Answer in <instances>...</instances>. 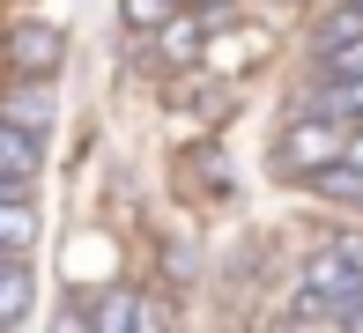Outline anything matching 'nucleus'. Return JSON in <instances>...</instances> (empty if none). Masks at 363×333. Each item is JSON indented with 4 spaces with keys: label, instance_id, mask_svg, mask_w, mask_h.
Returning a JSON list of instances; mask_svg holds the SVG:
<instances>
[{
    "label": "nucleus",
    "instance_id": "obj_1",
    "mask_svg": "<svg viewBox=\"0 0 363 333\" xmlns=\"http://www.w3.org/2000/svg\"><path fill=\"white\" fill-rule=\"evenodd\" d=\"M341 141H349V126L341 119H319V111H296V119L274 133V148H267V163L282 178H319L326 163H341Z\"/></svg>",
    "mask_w": 363,
    "mask_h": 333
},
{
    "label": "nucleus",
    "instance_id": "obj_2",
    "mask_svg": "<svg viewBox=\"0 0 363 333\" xmlns=\"http://www.w3.org/2000/svg\"><path fill=\"white\" fill-rule=\"evenodd\" d=\"M60 67H67V30H60V23H15L8 30V74L52 81Z\"/></svg>",
    "mask_w": 363,
    "mask_h": 333
},
{
    "label": "nucleus",
    "instance_id": "obj_3",
    "mask_svg": "<svg viewBox=\"0 0 363 333\" xmlns=\"http://www.w3.org/2000/svg\"><path fill=\"white\" fill-rule=\"evenodd\" d=\"M296 111H319V119L363 126V67H356V74H319V81H311V96L296 89Z\"/></svg>",
    "mask_w": 363,
    "mask_h": 333
},
{
    "label": "nucleus",
    "instance_id": "obj_4",
    "mask_svg": "<svg viewBox=\"0 0 363 333\" xmlns=\"http://www.w3.org/2000/svg\"><path fill=\"white\" fill-rule=\"evenodd\" d=\"M38 171H45V133L0 119V178H8L15 193H30V186H38Z\"/></svg>",
    "mask_w": 363,
    "mask_h": 333
},
{
    "label": "nucleus",
    "instance_id": "obj_5",
    "mask_svg": "<svg viewBox=\"0 0 363 333\" xmlns=\"http://www.w3.org/2000/svg\"><path fill=\"white\" fill-rule=\"evenodd\" d=\"M52 81H30V74H8V89H0V119H15V126H30V133H45L52 126Z\"/></svg>",
    "mask_w": 363,
    "mask_h": 333
},
{
    "label": "nucleus",
    "instance_id": "obj_6",
    "mask_svg": "<svg viewBox=\"0 0 363 333\" xmlns=\"http://www.w3.org/2000/svg\"><path fill=\"white\" fill-rule=\"evenodd\" d=\"M259 30H216V38H201V52H193V67H208V74H245V67L259 60Z\"/></svg>",
    "mask_w": 363,
    "mask_h": 333
},
{
    "label": "nucleus",
    "instance_id": "obj_7",
    "mask_svg": "<svg viewBox=\"0 0 363 333\" xmlns=\"http://www.w3.org/2000/svg\"><path fill=\"white\" fill-rule=\"evenodd\" d=\"M148 38H156V52H163V60L193 67V52H201V38H208V23H201V15H186V8H171L156 30H148Z\"/></svg>",
    "mask_w": 363,
    "mask_h": 333
},
{
    "label": "nucleus",
    "instance_id": "obj_8",
    "mask_svg": "<svg viewBox=\"0 0 363 333\" xmlns=\"http://www.w3.org/2000/svg\"><path fill=\"white\" fill-rule=\"evenodd\" d=\"M30 266H23V252H0V326H23L30 319Z\"/></svg>",
    "mask_w": 363,
    "mask_h": 333
},
{
    "label": "nucleus",
    "instance_id": "obj_9",
    "mask_svg": "<svg viewBox=\"0 0 363 333\" xmlns=\"http://www.w3.org/2000/svg\"><path fill=\"white\" fill-rule=\"evenodd\" d=\"M363 38V0H326V15L311 23V45H356Z\"/></svg>",
    "mask_w": 363,
    "mask_h": 333
},
{
    "label": "nucleus",
    "instance_id": "obj_10",
    "mask_svg": "<svg viewBox=\"0 0 363 333\" xmlns=\"http://www.w3.org/2000/svg\"><path fill=\"white\" fill-rule=\"evenodd\" d=\"M38 244V215L23 193H0V252H30Z\"/></svg>",
    "mask_w": 363,
    "mask_h": 333
},
{
    "label": "nucleus",
    "instance_id": "obj_11",
    "mask_svg": "<svg viewBox=\"0 0 363 333\" xmlns=\"http://www.w3.org/2000/svg\"><path fill=\"white\" fill-rule=\"evenodd\" d=\"M134 311H141V296H134V289H104V296L89 304V326L119 333V326H134Z\"/></svg>",
    "mask_w": 363,
    "mask_h": 333
},
{
    "label": "nucleus",
    "instance_id": "obj_12",
    "mask_svg": "<svg viewBox=\"0 0 363 333\" xmlns=\"http://www.w3.org/2000/svg\"><path fill=\"white\" fill-rule=\"evenodd\" d=\"M171 8H186V0H119V23L126 30H156Z\"/></svg>",
    "mask_w": 363,
    "mask_h": 333
},
{
    "label": "nucleus",
    "instance_id": "obj_13",
    "mask_svg": "<svg viewBox=\"0 0 363 333\" xmlns=\"http://www.w3.org/2000/svg\"><path fill=\"white\" fill-rule=\"evenodd\" d=\"M282 326H334V304H319V296L296 289V296H289V311H282Z\"/></svg>",
    "mask_w": 363,
    "mask_h": 333
},
{
    "label": "nucleus",
    "instance_id": "obj_14",
    "mask_svg": "<svg viewBox=\"0 0 363 333\" xmlns=\"http://www.w3.org/2000/svg\"><path fill=\"white\" fill-rule=\"evenodd\" d=\"M341 163H356V171H363V126L349 133V141H341Z\"/></svg>",
    "mask_w": 363,
    "mask_h": 333
},
{
    "label": "nucleus",
    "instance_id": "obj_15",
    "mask_svg": "<svg viewBox=\"0 0 363 333\" xmlns=\"http://www.w3.org/2000/svg\"><path fill=\"white\" fill-rule=\"evenodd\" d=\"M186 8H201V15H223V8H230V0H186Z\"/></svg>",
    "mask_w": 363,
    "mask_h": 333
}]
</instances>
